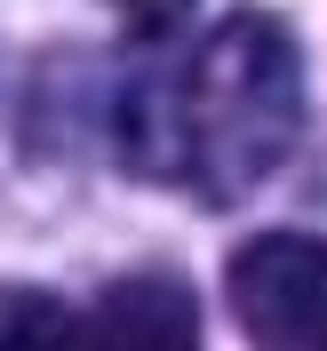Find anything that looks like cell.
<instances>
[{"label": "cell", "mask_w": 327, "mask_h": 351, "mask_svg": "<svg viewBox=\"0 0 327 351\" xmlns=\"http://www.w3.org/2000/svg\"><path fill=\"white\" fill-rule=\"evenodd\" d=\"M295 112H304V88H295V48H287V32L263 24V16H232L216 40L192 56V72L175 88L168 160L192 176L199 192L240 199L247 184H263V176L287 160Z\"/></svg>", "instance_id": "1"}, {"label": "cell", "mask_w": 327, "mask_h": 351, "mask_svg": "<svg viewBox=\"0 0 327 351\" xmlns=\"http://www.w3.org/2000/svg\"><path fill=\"white\" fill-rule=\"evenodd\" d=\"M223 304L256 351H327V240L263 232L232 256Z\"/></svg>", "instance_id": "2"}, {"label": "cell", "mask_w": 327, "mask_h": 351, "mask_svg": "<svg viewBox=\"0 0 327 351\" xmlns=\"http://www.w3.org/2000/svg\"><path fill=\"white\" fill-rule=\"evenodd\" d=\"M72 351H199V304L168 271L120 280L104 304L72 328Z\"/></svg>", "instance_id": "3"}, {"label": "cell", "mask_w": 327, "mask_h": 351, "mask_svg": "<svg viewBox=\"0 0 327 351\" xmlns=\"http://www.w3.org/2000/svg\"><path fill=\"white\" fill-rule=\"evenodd\" d=\"M112 8H128V16H175L184 0H112Z\"/></svg>", "instance_id": "4"}]
</instances>
